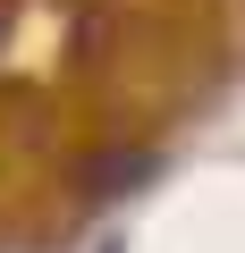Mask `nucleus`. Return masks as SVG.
<instances>
[{
    "instance_id": "obj_1",
    "label": "nucleus",
    "mask_w": 245,
    "mask_h": 253,
    "mask_svg": "<svg viewBox=\"0 0 245 253\" xmlns=\"http://www.w3.org/2000/svg\"><path fill=\"white\" fill-rule=\"evenodd\" d=\"M85 177H93V194H118V186H136V177H152V161H144V152H101V161H93Z\"/></svg>"
}]
</instances>
